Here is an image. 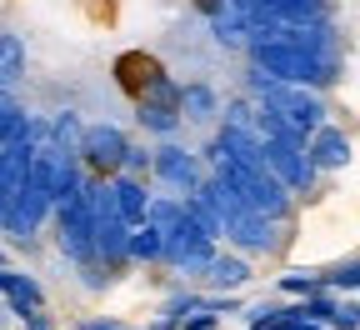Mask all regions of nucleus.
I'll use <instances>...</instances> for the list:
<instances>
[{"instance_id":"nucleus-6","label":"nucleus","mask_w":360,"mask_h":330,"mask_svg":"<svg viewBox=\"0 0 360 330\" xmlns=\"http://www.w3.org/2000/svg\"><path fill=\"white\" fill-rule=\"evenodd\" d=\"M85 180H90V170H85V160L75 151H60V146H40L35 151V185L56 205H65L70 196H80Z\"/></svg>"},{"instance_id":"nucleus-15","label":"nucleus","mask_w":360,"mask_h":330,"mask_svg":"<svg viewBox=\"0 0 360 330\" xmlns=\"http://www.w3.org/2000/svg\"><path fill=\"white\" fill-rule=\"evenodd\" d=\"M180 115L191 125H210L220 120V90L205 85V80H186V96H180Z\"/></svg>"},{"instance_id":"nucleus-20","label":"nucleus","mask_w":360,"mask_h":330,"mask_svg":"<svg viewBox=\"0 0 360 330\" xmlns=\"http://www.w3.org/2000/svg\"><path fill=\"white\" fill-rule=\"evenodd\" d=\"M51 140L60 151H75L80 156V140H85V120L75 115V110H56L51 115Z\"/></svg>"},{"instance_id":"nucleus-25","label":"nucleus","mask_w":360,"mask_h":330,"mask_svg":"<svg viewBox=\"0 0 360 330\" xmlns=\"http://www.w3.org/2000/svg\"><path fill=\"white\" fill-rule=\"evenodd\" d=\"M315 291H326V270H321V275H315V270H290V275H281V296L305 300V296H315Z\"/></svg>"},{"instance_id":"nucleus-28","label":"nucleus","mask_w":360,"mask_h":330,"mask_svg":"<svg viewBox=\"0 0 360 330\" xmlns=\"http://www.w3.org/2000/svg\"><path fill=\"white\" fill-rule=\"evenodd\" d=\"M25 330H56V320H51V310H30L25 320H20Z\"/></svg>"},{"instance_id":"nucleus-5","label":"nucleus","mask_w":360,"mask_h":330,"mask_svg":"<svg viewBox=\"0 0 360 330\" xmlns=\"http://www.w3.org/2000/svg\"><path fill=\"white\" fill-rule=\"evenodd\" d=\"M225 246H231V250H240V255H250V260L281 255V246H285V220H276V215H260V210L240 205L231 220H225Z\"/></svg>"},{"instance_id":"nucleus-17","label":"nucleus","mask_w":360,"mask_h":330,"mask_svg":"<svg viewBox=\"0 0 360 330\" xmlns=\"http://www.w3.org/2000/svg\"><path fill=\"white\" fill-rule=\"evenodd\" d=\"M130 265H165V230L155 220L130 230Z\"/></svg>"},{"instance_id":"nucleus-22","label":"nucleus","mask_w":360,"mask_h":330,"mask_svg":"<svg viewBox=\"0 0 360 330\" xmlns=\"http://www.w3.org/2000/svg\"><path fill=\"white\" fill-rule=\"evenodd\" d=\"M180 96H186V80H175L170 70H155V80L146 85L141 101H155V106H175L180 110Z\"/></svg>"},{"instance_id":"nucleus-10","label":"nucleus","mask_w":360,"mask_h":330,"mask_svg":"<svg viewBox=\"0 0 360 330\" xmlns=\"http://www.w3.org/2000/svg\"><path fill=\"white\" fill-rule=\"evenodd\" d=\"M265 165L276 170L295 196H310L315 180H321V170H315V160H310V146H290V140H265Z\"/></svg>"},{"instance_id":"nucleus-4","label":"nucleus","mask_w":360,"mask_h":330,"mask_svg":"<svg viewBox=\"0 0 360 330\" xmlns=\"http://www.w3.org/2000/svg\"><path fill=\"white\" fill-rule=\"evenodd\" d=\"M90 185V180H85ZM56 246L60 255L80 270V265H96V215H90V191L70 196L65 205H56Z\"/></svg>"},{"instance_id":"nucleus-1","label":"nucleus","mask_w":360,"mask_h":330,"mask_svg":"<svg viewBox=\"0 0 360 330\" xmlns=\"http://www.w3.org/2000/svg\"><path fill=\"white\" fill-rule=\"evenodd\" d=\"M245 51H250V65H255V70L276 75V80H285V85H310V90H330V85L340 80V61H326V56L305 51V45H300V40H290V35L250 40Z\"/></svg>"},{"instance_id":"nucleus-13","label":"nucleus","mask_w":360,"mask_h":330,"mask_svg":"<svg viewBox=\"0 0 360 330\" xmlns=\"http://www.w3.org/2000/svg\"><path fill=\"white\" fill-rule=\"evenodd\" d=\"M310 160H315V170H321V175L345 170V165H350V135H345L340 125H321V130L310 135Z\"/></svg>"},{"instance_id":"nucleus-29","label":"nucleus","mask_w":360,"mask_h":330,"mask_svg":"<svg viewBox=\"0 0 360 330\" xmlns=\"http://www.w3.org/2000/svg\"><path fill=\"white\" fill-rule=\"evenodd\" d=\"M90 330H125L120 320H90Z\"/></svg>"},{"instance_id":"nucleus-3","label":"nucleus","mask_w":360,"mask_h":330,"mask_svg":"<svg viewBox=\"0 0 360 330\" xmlns=\"http://www.w3.org/2000/svg\"><path fill=\"white\" fill-rule=\"evenodd\" d=\"M215 255H220V241H215V235L191 215V205H186V215L165 230V265H170L175 275H205Z\"/></svg>"},{"instance_id":"nucleus-24","label":"nucleus","mask_w":360,"mask_h":330,"mask_svg":"<svg viewBox=\"0 0 360 330\" xmlns=\"http://www.w3.org/2000/svg\"><path fill=\"white\" fill-rule=\"evenodd\" d=\"M326 291H335V296H355V291H360V255L326 270Z\"/></svg>"},{"instance_id":"nucleus-7","label":"nucleus","mask_w":360,"mask_h":330,"mask_svg":"<svg viewBox=\"0 0 360 330\" xmlns=\"http://www.w3.org/2000/svg\"><path fill=\"white\" fill-rule=\"evenodd\" d=\"M155 180L165 185L170 196H195L200 185L210 180V165L200 151H186L180 140H160L155 146Z\"/></svg>"},{"instance_id":"nucleus-19","label":"nucleus","mask_w":360,"mask_h":330,"mask_svg":"<svg viewBox=\"0 0 360 330\" xmlns=\"http://www.w3.org/2000/svg\"><path fill=\"white\" fill-rule=\"evenodd\" d=\"M115 70H120V85L130 90L135 101H141V96H146V85L155 80V70H160V65H155V61H146V56H120V65H115Z\"/></svg>"},{"instance_id":"nucleus-18","label":"nucleus","mask_w":360,"mask_h":330,"mask_svg":"<svg viewBox=\"0 0 360 330\" xmlns=\"http://www.w3.org/2000/svg\"><path fill=\"white\" fill-rule=\"evenodd\" d=\"M35 135V115H25V106L0 101V146H25Z\"/></svg>"},{"instance_id":"nucleus-8","label":"nucleus","mask_w":360,"mask_h":330,"mask_svg":"<svg viewBox=\"0 0 360 330\" xmlns=\"http://www.w3.org/2000/svg\"><path fill=\"white\" fill-rule=\"evenodd\" d=\"M45 220H56V201H51V196H45L40 185L30 180V185H20V191L11 196L6 215H0V230H6L15 246H30L35 235L45 230Z\"/></svg>"},{"instance_id":"nucleus-16","label":"nucleus","mask_w":360,"mask_h":330,"mask_svg":"<svg viewBox=\"0 0 360 330\" xmlns=\"http://www.w3.org/2000/svg\"><path fill=\"white\" fill-rule=\"evenodd\" d=\"M135 125H141L146 135H155V140H175V135H180V125H186V115H180L175 106L135 101Z\"/></svg>"},{"instance_id":"nucleus-27","label":"nucleus","mask_w":360,"mask_h":330,"mask_svg":"<svg viewBox=\"0 0 360 330\" xmlns=\"http://www.w3.org/2000/svg\"><path fill=\"white\" fill-rule=\"evenodd\" d=\"M215 320H220V315L200 300V310H195V315H186V325H180V330H215Z\"/></svg>"},{"instance_id":"nucleus-9","label":"nucleus","mask_w":360,"mask_h":330,"mask_svg":"<svg viewBox=\"0 0 360 330\" xmlns=\"http://www.w3.org/2000/svg\"><path fill=\"white\" fill-rule=\"evenodd\" d=\"M125 151H130V135L115 125V120H96V125H85V140H80V160L90 175H120L125 165Z\"/></svg>"},{"instance_id":"nucleus-26","label":"nucleus","mask_w":360,"mask_h":330,"mask_svg":"<svg viewBox=\"0 0 360 330\" xmlns=\"http://www.w3.org/2000/svg\"><path fill=\"white\" fill-rule=\"evenodd\" d=\"M330 330H360V305H355L350 296H340V310H335Z\"/></svg>"},{"instance_id":"nucleus-11","label":"nucleus","mask_w":360,"mask_h":330,"mask_svg":"<svg viewBox=\"0 0 360 330\" xmlns=\"http://www.w3.org/2000/svg\"><path fill=\"white\" fill-rule=\"evenodd\" d=\"M0 296H6L11 315H30V310H45V291H40V280L15 270V265H0Z\"/></svg>"},{"instance_id":"nucleus-12","label":"nucleus","mask_w":360,"mask_h":330,"mask_svg":"<svg viewBox=\"0 0 360 330\" xmlns=\"http://www.w3.org/2000/svg\"><path fill=\"white\" fill-rule=\"evenodd\" d=\"M250 255H240V250H220L215 260H210V270H205V286L210 291H225V296H240L245 286H250Z\"/></svg>"},{"instance_id":"nucleus-23","label":"nucleus","mask_w":360,"mask_h":330,"mask_svg":"<svg viewBox=\"0 0 360 330\" xmlns=\"http://www.w3.org/2000/svg\"><path fill=\"white\" fill-rule=\"evenodd\" d=\"M120 175H135V180H155V146H141V140H130L125 151V165Z\"/></svg>"},{"instance_id":"nucleus-30","label":"nucleus","mask_w":360,"mask_h":330,"mask_svg":"<svg viewBox=\"0 0 360 330\" xmlns=\"http://www.w3.org/2000/svg\"><path fill=\"white\" fill-rule=\"evenodd\" d=\"M0 265H6V246H0Z\"/></svg>"},{"instance_id":"nucleus-21","label":"nucleus","mask_w":360,"mask_h":330,"mask_svg":"<svg viewBox=\"0 0 360 330\" xmlns=\"http://www.w3.org/2000/svg\"><path fill=\"white\" fill-rule=\"evenodd\" d=\"M20 75H25V45H20V35H0V80L15 85Z\"/></svg>"},{"instance_id":"nucleus-2","label":"nucleus","mask_w":360,"mask_h":330,"mask_svg":"<svg viewBox=\"0 0 360 330\" xmlns=\"http://www.w3.org/2000/svg\"><path fill=\"white\" fill-rule=\"evenodd\" d=\"M245 85H250V96H255V101H260L265 110L285 115V120H290V125H300L305 135H315L321 125H330V106H326V90H310V85H285V80L265 75V70H255V65H250Z\"/></svg>"},{"instance_id":"nucleus-14","label":"nucleus","mask_w":360,"mask_h":330,"mask_svg":"<svg viewBox=\"0 0 360 330\" xmlns=\"http://www.w3.org/2000/svg\"><path fill=\"white\" fill-rule=\"evenodd\" d=\"M110 191H115V205H120V215H125L130 225H146V220H150V205H155L150 180H135V175H110Z\"/></svg>"},{"instance_id":"nucleus-31","label":"nucleus","mask_w":360,"mask_h":330,"mask_svg":"<svg viewBox=\"0 0 360 330\" xmlns=\"http://www.w3.org/2000/svg\"><path fill=\"white\" fill-rule=\"evenodd\" d=\"M80 330H90V325H80Z\"/></svg>"}]
</instances>
